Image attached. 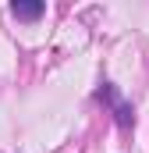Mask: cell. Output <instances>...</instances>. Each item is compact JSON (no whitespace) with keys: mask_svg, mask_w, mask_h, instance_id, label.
<instances>
[{"mask_svg":"<svg viewBox=\"0 0 149 153\" xmlns=\"http://www.w3.org/2000/svg\"><path fill=\"white\" fill-rule=\"evenodd\" d=\"M11 14L18 22H36L39 14H43V0H14L11 4Z\"/></svg>","mask_w":149,"mask_h":153,"instance_id":"2","label":"cell"},{"mask_svg":"<svg viewBox=\"0 0 149 153\" xmlns=\"http://www.w3.org/2000/svg\"><path fill=\"white\" fill-rule=\"evenodd\" d=\"M96 100H103V103L114 111V121H117L121 128H131V121H135V114H131V103H124V100H121V93L114 89L110 82H103V85L96 89Z\"/></svg>","mask_w":149,"mask_h":153,"instance_id":"1","label":"cell"}]
</instances>
